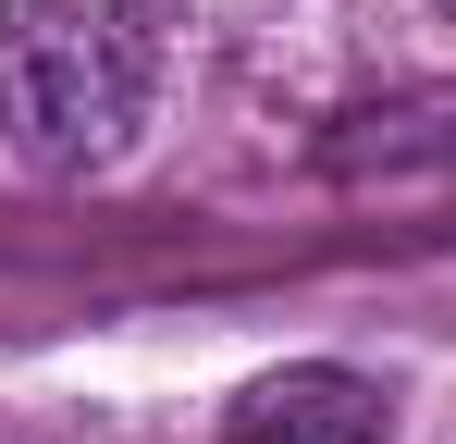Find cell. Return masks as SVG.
Here are the masks:
<instances>
[{
  "instance_id": "1",
  "label": "cell",
  "mask_w": 456,
  "mask_h": 444,
  "mask_svg": "<svg viewBox=\"0 0 456 444\" xmlns=\"http://www.w3.org/2000/svg\"><path fill=\"white\" fill-rule=\"evenodd\" d=\"M160 25L149 0H0V148L25 173H111L149 136Z\"/></svg>"
},
{
  "instance_id": "2",
  "label": "cell",
  "mask_w": 456,
  "mask_h": 444,
  "mask_svg": "<svg viewBox=\"0 0 456 444\" xmlns=\"http://www.w3.org/2000/svg\"><path fill=\"white\" fill-rule=\"evenodd\" d=\"M382 432H395V395L370 370H333V358L259 370L223 407V444H382Z\"/></svg>"
},
{
  "instance_id": "3",
  "label": "cell",
  "mask_w": 456,
  "mask_h": 444,
  "mask_svg": "<svg viewBox=\"0 0 456 444\" xmlns=\"http://www.w3.org/2000/svg\"><path fill=\"white\" fill-rule=\"evenodd\" d=\"M444 12H456V0H444Z\"/></svg>"
}]
</instances>
